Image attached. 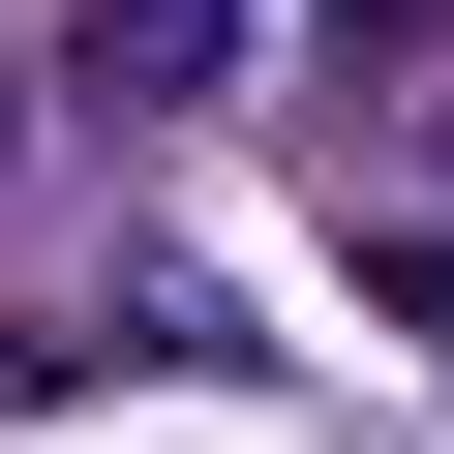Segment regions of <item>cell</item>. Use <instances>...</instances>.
Instances as JSON below:
<instances>
[{"instance_id": "cell-1", "label": "cell", "mask_w": 454, "mask_h": 454, "mask_svg": "<svg viewBox=\"0 0 454 454\" xmlns=\"http://www.w3.org/2000/svg\"><path fill=\"white\" fill-rule=\"evenodd\" d=\"M61 91H91V121H212V91H243V0H91Z\"/></svg>"}, {"instance_id": "cell-2", "label": "cell", "mask_w": 454, "mask_h": 454, "mask_svg": "<svg viewBox=\"0 0 454 454\" xmlns=\"http://www.w3.org/2000/svg\"><path fill=\"white\" fill-rule=\"evenodd\" d=\"M333 61H454V0H333Z\"/></svg>"}, {"instance_id": "cell-3", "label": "cell", "mask_w": 454, "mask_h": 454, "mask_svg": "<svg viewBox=\"0 0 454 454\" xmlns=\"http://www.w3.org/2000/svg\"><path fill=\"white\" fill-rule=\"evenodd\" d=\"M0 152H31V61H0Z\"/></svg>"}]
</instances>
